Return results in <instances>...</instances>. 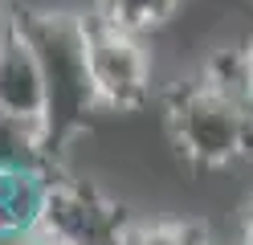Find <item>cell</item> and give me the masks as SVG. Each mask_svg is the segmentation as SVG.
<instances>
[{"mask_svg": "<svg viewBox=\"0 0 253 245\" xmlns=\"http://www.w3.org/2000/svg\"><path fill=\"white\" fill-rule=\"evenodd\" d=\"M21 29L29 33L45 86H49V147L53 155L66 151V143L90 123V114H98V98H94L90 65H86V21L82 12H53V8H25L17 12Z\"/></svg>", "mask_w": 253, "mask_h": 245, "instance_id": "6da1fadb", "label": "cell"}, {"mask_svg": "<svg viewBox=\"0 0 253 245\" xmlns=\"http://www.w3.org/2000/svg\"><path fill=\"white\" fill-rule=\"evenodd\" d=\"M164 123L176 151L196 168H233L253 155V106L212 86L204 74L176 82L164 94Z\"/></svg>", "mask_w": 253, "mask_h": 245, "instance_id": "7a4b0ae2", "label": "cell"}, {"mask_svg": "<svg viewBox=\"0 0 253 245\" xmlns=\"http://www.w3.org/2000/svg\"><path fill=\"white\" fill-rule=\"evenodd\" d=\"M86 21V65L94 82L98 110L126 114L139 110L151 94V57L143 49V37L102 12H82Z\"/></svg>", "mask_w": 253, "mask_h": 245, "instance_id": "3957f363", "label": "cell"}, {"mask_svg": "<svg viewBox=\"0 0 253 245\" xmlns=\"http://www.w3.org/2000/svg\"><path fill=\"white\" fill-rule=\"evenodd\" d=\"M131 221V212L90 180H74L61 172L49 180L41 233H49L57 245H119Z\"/></svg>", "mask_w": 253, "mask_h": 245, "instance_id": "277c9868", "label": "cell"}, {"mask_svg": "<svg viewBox=\"0 0 253 245\" xmlns=\"http://www.w3.org/2000/svg\"><path fill=\"white\" fill-rule=\"evenodd\" d=\"M0 114H12V119H25L37 127H45V119H49L45 70L17 12H4V21H0Z\"/></svg>", "mask_w": 253, "mask_h": 245, "instance_id": "5b68a950", "label": "cell"}, {"mask_svg": "<svg viewBox=\"0 0 253 245\" xmlns=\"http://www.w3.org/2000/svg\"><path fill=\"white\" fill-rule=\"evenodd\" d=\"M57 172L25 168V163H0V245H12L41 229L45 192Z\"/></svg>", "mask_w": 253, "mask_h": 245, "instance_id": "8992f818", "label": "cell"}, {"mask_svg": "<svg viewBox=\"0 0 253 245\" xmlns=\"http://www.w3.org/2000/svg\"><path fill=\"white\" fill-rule=\"evenodd\" d=\"M204 78L220 86L225 94H233L237 102L253 106V37L245 45H229V49H216V53L204 61Z\"/></svg>", "mask_w": 253, "mask_h": 245, "instance_id": "52a82bcc", "label": "cell"}, {"mask_svg": "<svg viewBox=\"0 0 253 245\" xmlns=\"http://www.w3.org/2000/svg\"><path fill=\"white\" fill-rule=\"evenodd\" d=\"M176 8H180V0H94V12H102L106 21L131 29L139 37L164 29L176 16Z\"/></svg>", "mask_w": 253, "mask_h": 245, "instance_id": "ba28073f", "label": "cell"}, {"mask_svg": "<svg viewBox=\"0 0 253 245\" xmlns=\"http://www.w3.org/2000/svg\"><path fill=\"white\" fill-rule=\"evenodd\" d=\"M119 245H212L200 221H131Z\"/></svg>", "mask_w": 253, "mask_h": 245, "instance_id": "9c48e42d", "label": "cell"}, {"mask_svg": "<svg viewBox=\"0 0 253 245\" xmlns=\"http://www.w3.org/2000/svg\"><path fill=\"white\" fill-rule=\"evenodd\" d=\"M12 245H57L49 233H41V229H37V233H29V237H21V241H12Z\"/></svg>", "mask_w": 253, "mask_h": 245, "instance_id": "30bf717a", "label": "cell"}, {"mask_svg": "<svg viewBox=\"0 0 253 245\" xmlns=\"http://www.w3.org/2000/svg\"><path fill=\"white\" fill-rule=\"evenodd\" d=\"M0 12H8V0H0Z\"/></svg>", "mask_w": 253, "mask_h": 245, "instance_id": "8fae6325", "label": "cell"}]
</instances>
